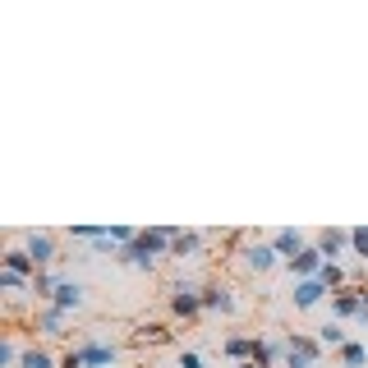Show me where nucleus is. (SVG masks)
I'll return each mask as SVG.
<instances>
[{"label": "nucleus", "mask_w": 368, "mask_h": 368, "mask_svg": "<svg viewBox=\"0 0 368 368\" xmlns=\"http://www.w3.org/2000/svg\"><path fill=\"white\" fill-rule=\"evenodd\" d=\"M179 368H207V359H203L198 350H184V355H179Z\"/></svg>", "instance_id": "5701e85b"}, {"label": "nucleus", "mask_w": 368, "mask_h": 368, "mask_svg": "<svg viewBox=\"0 0 368 368\" xmlns=\"http://www.w3.org/2000/svg\"><path fill=\"white\" fill-rule=\"evenodd\" d=\"M323 341H313V336H300L290 332L281 341V355H286V368H318V355H323Z\"/></svg>", "instance_id": "7ed1b4c3"}, {"label": "nucleus", "mask_w": 368, "mask_h": 368, "mask_svg": "<svg viewBox=\"0 0 368 368\" xmlns=\"http://www.w3.org/2000/svg\"><path fill=\"white\" fill-rule=\"evenodd\" d=\"M203 309H221V313H230V309H235V300H230V290H221V286H212V290L203 295Z\"/></svg>", "instance_id": "dca6fc26"}, {"label": "nucleus", "mask_w": 368, "mask_h": 368, "mask_svg": "<svg viewBox=\"0 0 368 368\" xmlns=\"http://www.w3.org/2000/svg\"><path fill=\"white\" fill-rule=\"evenodd\" d=\"M175 240V230H138V240L124 249V263L129 267H152V258Z\"/></svg>", "instance_id": "f257e3e1"}, {"label": "nucleus", "mask_w": 368, "mask_h": 368, "mask_svg": "<svg viewBox=\"0 0 368 368\" xmlns=\"http://www.w3.org/2000/svg\"><path fill=\"white\" fill-rule=\"evenodd\" d=\"M33 267H37V263H33L28 249H10V253H5V272H10V277H28Z\"/></svg>", "instance_id": "9b49d317"}, {"label": "nucleus", "mask_w": 368, "mask_h": 368, "mask_svg": "<svg viewBox=\"0 0 368 368\" xmlns=\"http://www.w3.org/2000/svg\"><path fill=\"white\" fill-rule=\"evenodd\" d=\"M78 304H83V286H78V281H56V290H51V309L69 313V309H78Z\"/></svg>", "instance_id": "20e7f679"}, {"label": "nucleus", "mask_w": 368, "mask_h": 368, "mask_svg": "<svg viewBox=\"0 0 368 368\" xmlns=\"http://www.w3.org/2000/svg\"><path fill=\"white\" fill-rule=\"evenodd\" d=\"M226 355H235V359L253 355V341H240V336H235V341H226Z\"/></svg>", "instance_id": "412c9836"}, {"label": "nucleus", "mask_w": 368, "mask_h": 368, "mask_svg": "<svg viewBox=\"0 0 368 368\" xmlns=\"http://www.w3.org/2000/svg\"><path fill=\"white\" fill-rule=\"evenodd\" d=\"M318 281H323V286H341V281H346V272L336 267V263H327V267H323V277H318Z\"/></svg>", "instance_id": "4be33fe9"}, {"label": "nucleus", "mask_w": 368, "mask_h": 368, "mask_svg": "<svg viewBox=\"0 0 368 368\" xmlns=\"http://www.w3.org/2000/svg\"><path fill=\"white\" fill-rule=\"evenodd\" d=\"M341 364H346V368H364L368 364V350L359 346V341H346V346H341Z\"/></svg>", "instance_id": "2eb2a0df"}, {"label": "nucleus", "mask_w": 368, "mask_h": 368, "mask_svg": "<svg viewBox=\"0 0 368 368\" xmlns=\"http://www.w3.org/2000/svg\"><path fill=\"white\" fill-rule=\"evenodd\" d=\"M277 258H281V253H277L272 244H253V249H249V267H253V272H267Z\"/></svg>", "instance_id": "ddd939ff"}, {"label": "nucleus", "mask_w": 368, "mask_h": 368, "mask_svg": "<svg viewBox=\"0 0 368 368\" xmlns=\"http://www.w3.org/2000/svg\"><path fill=\"white\" fill-rule=\"evenodd\" d=\"M350 244H355V249H359V253H364V258H368V230H350Z\"/></svg>", "instance_id": "393cba45"}, {"label": "nucleus", "mask_w": 368, "mask_h": 368, "mask_svg": "<svg viewBox=\"0 0 368 368\" xmlns=\"http://www.w3.org/2000/svg\"><path fill=\"white\" fill-rule=\"evenodd\" d=\"M272 249H277L281 258H300L304 253V235L300 230H281L277 240H272Z\"/></svg>", "instance_id": "1a4fd4ad"}, {"label": "nucleus", "mask_w": 368, "mask_h": 368, "mask_svg": "<svg viewBox=\"0 0 368 368\" xmlns=\"http://www.w3.org/2000/svg\"><path fill=\"white\" fill-rule=\"evenodd\" d=\"M359 323H368V295H364V309H359Z\"/></svg>", "instance_id": "bb28decb"}, {"label": "nucleus", "mask_w": 368, "mask_h": 368, "mask_svg": "<svg viewBox=\"0 0 368 368\" xmlns=\"http://www.w3.org/2000/svg\"><path fill=\"white\" fill-rule=\"evenodd\" d=\"M323 267H327V258H323V249H304L300 258H290V272L295 277H323Z\"/></svg>", "instance_id": "423d86ee"}, {"label": "nucleus", "mask_w": 368, "mask_h": 368, "mask_svg": "<svg viewBox=\"0 0 368 368\" xmlns=\"http://www.w3.org/2000/svg\"><path fill=\"white\" fill-rule=\"evenodd\" d=\"M143 336H152V341H166V327H161V323H147Z\"/></svg>", "instance_id": "a878e982"}, {"label": "nucleus", "mask_w": 368, "mask_h": 368, "mask_svg": "<svg viewBox=\"0 0 368 368\" xmlns=\"http://www.w3.org/2000/svg\"><path fill=\"white\" fill-rule=\"evenodd\" d=\"M115 359H120V350H115V346H101V341H83L78 350H69V355L60 359V368H111Z\"/></svg>", "instance_id": "f03ea898"}, {"label": "nucleus", "mask_w": 368, "mask_h": 368, "mask_svg": "<svg viewBox=\"0 0 368 368\" xmlns=\"http://www.w3.org/2000/svg\"><path fill=\"white\" fill-rule=\"evenodd\" d=\"M28 253H33L37 267H46V263H56V240L46 230H28Z\"/></svg>", "instance_id": "39448f33"}, {"label": "nucleus", "mask_w": 368, "mask_h": 368, "mask_svg": "<svg viewBox=\"0 0 368 368\" xmlns=\"http://www.w3.org/2000/svg\"><path fill=\"white\" fill-rule=\"evenodd\" d=\"M37 332H42V336H65V313H60V309H42Z\"/></svg>", "instance_id": "f8f14e48"}, {"label": "nucleus", "mask_w": 368, "mask_h": 368, "mask_svg": "<svg viewBox=\"0 0 368 368\" xmlns=\"http://www.w3.org/2000/svg\"><path fill=\"white\" fill-rule=\"evenodd\" d=\"M143 368H147V364H143Z\"/></svg>", "instance_id": "c85d7f7f"}, {"label": "nucleus", "mask_w": 368, "mask_h": 368, "mask_svg": "<svg viewBox=\"0 0 368 368\" xmlns=\"http://www.w3.org/2000/svg\"><path fill=\"white\" fill-rule=\"evenodd\" d=\"M346 240H350L346 230H323V240H318V249H323V258H327V263H332V258L341 253V249H346Z\"/></svg>", "instance_id": "4468645a"}, {"label": "nucleus", "mask_w": 368, "mask_h": 368, "mask_svg": "<svg viewBox=\"0 0 368 368\" xmlns=\"http://www.w3.org/2000/svg\"><path fill=\"white\" fill-rule=\"evenodd\" d=\"M318 341H323V346H346V332H341L336 323H327L323 332H318Z\"/></svg>", "instance_id": "aec40b11"}, {"label": "nucleus", "mask_w": 368, "mask_h": 368, "mask_svg": "<svg viewBox=\"0 0 368 368\" xmlns=\"http://www.w3.org/2000/svg\"><path fill=\"white\" fill-rule=\"evenodd\" d=\"M19 364L23 368H51V355H46V350H23Z\"/></svg>", "instance_id": "6ab92c4d"}, {"label": "nucleus", "mask_w": 368, "mask_h": 368, "mask_svg": "<svg viewBox=\"0 0 368 368\" xmlns=\"http://www.w3.org/2000/svg\"><path fill=\"white\" fill-rule=\"evenodd\" d=\"M170 309H175L179 318H193V313L203 309V295H198V286H175V295H170Z\"/></svg>", "instance_id": "0eeeda50"}, {"label": "nucleus", "mask_w": 368, "mask_h": 368, "mask_svg": "<svg viewBox=\"0 0 368 368\" xmlns=\"http://www.w3.org/2000/svg\"><path fill=\"white\" fill-rule=\"evenodd\" d=\"M364 295H368V290H341V295L332 300L336 318H359V309H364Z\"/></svg>", "instance_id": "6e6552de"}, {"label": "nucleus", "mask_w": 368, "mask_h": 368, "mask_svg": "<svg viewBox=\"0 0 368 368\" xmlns=\"http://www.w3.org/2000/svg\"><path fill=\"white\" fill-rule=\"evenodd\" d=\"M323 281H300V286H295V309H313V304L323 300Z\"/></svg>", "instance_id": "9d476101"}, {"label": "nucleus", "mask_w": 368, "mask_h": 368, "mask_svg": "<svg viewBox=\"0 0 368 368\" xmlns=\"http://www.w3.org/2000/svg\"><path fill=\"white\" fill-rule=\"evenodd\" d=\"M19 346H14V341H5V350H0V364H5V368H10V364H19Z\"/></svg>", "instance_id": "b1692460"}, {"label": "nucleus", "mask_w": 368, "mask_h": 368, "mask_svg": "<svg viewBox=\"0 0 368 368\" xmlns=\"http://www.w3.org/2000/svg\"><path fill=\"white\" fill-rule=\"evenodd\" d=\"M198 244H203V240L193 230H175V240H170V249H175V253H193Z\"/></svg>", "instance_id": "f3484780"}, {"label": "nucleus", "mask_w": 368, "mask_h": 368, "mask_svg": "<svg viewBox=\"0 0 368 368\" xmlns=\"http://www.w3.org/2000/svg\"><path fill=\"white\" fill-rule=\"evenodd\" d=\"M235 368H258V364H253V359H244V364H235Z\"/></svg>", "instance_id": "cd10ccee"}, {"label": "nucleus", "mask_w": 368, "mask_h": 368, "mask_svg": "<svg viewBox=\"0 0 368 368\" xmlns=\"http://www.w3.org/2000/svg\"><path fill=\"white\" fill-rule=\"evenodd\" d=\"M272 355H277V346H267V341H253V355H249V359H253L258 368H267Z\"/></svg>", "instance_id": "a211bd4d"}]
</instances>
